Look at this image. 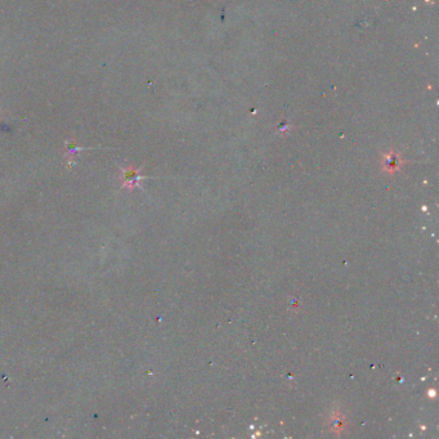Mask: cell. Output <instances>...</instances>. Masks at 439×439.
I'll list each match as a JSON object with an SVG mask.
<instances>
[{
  "label": "cell",
  "mask_w": 439,
  "mask_h": 439,
  "mask_svg": "<svg viewBox=\"0 0 439 439\" xmlns=\"http://www.w3.org/2000/svg\"><path fill=\"white\" fill-rule=\"evenodd\" d=\"M344 417H339V416H336V417H334V430H343L344 428Z\"/></svg>",
  "instance_id": "obj_3"
},
{
  "label": "cell",
  "mask_w": 439,
  "mask_h": 439,
  "mask_svg": "<svg viewBox=\"0 0 439 439\" xmlns=\"http://www.w3.org/2000/svg\"><path fill=\"white\" fill-rule=\"evenodd\" d=\"M402 165L403 160L400 159V156L397 152H389V154L385 155L384 159H382V169L387 173H390V174L399 170Z\"/></svg>",
  "instance_id": "obj_1"
},
{
  "label": "cell",
  "mask_w": 439,
  "mask_h": 439,
  "mask_svg": "<svg viewBox=\"0 0 439 439\" xmlns=\"http://www.w3.org/2000/svg\"><path fill=\"white\" fill-rule=\"evenodd\" d=\"M140 178H142V175H140L139 170L135 169V168L130 167L127 168V169L122 170L121 180L124 187L130 188V190H132V188H134L135 186H138V180H139Z\"/></svg>",
  "instance_id": "obj_2"
}]
</instances>
